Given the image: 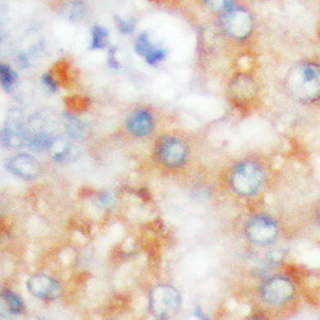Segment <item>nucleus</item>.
Returning <instances> with one entry per match:
<instances>
[{
	"mask_svg": "<svg viewBox=\"0 0 320 320\" xmlns=\"http://www.w3.org/2000/svg\"><path fill=\"white\" fill-rule=\"evenodd\" d=\"M117 25H118V29L120 30L122 32H132L134 29V23L133 22H129V21H124V20H120V18L117 17Z\"/></svg>",
	"mask_w": 320,
	"mask_h": 320,
	"instance_id": "nucleus-16",
	"label": "nucleus"
},
{
	"mask_svg": "<svg viewBox=\"0 0 320 320\" xmlns=\"http://www.w3.org/2000/svg\"><path fill=\"white\" fill-rule=\"evenodd\" d=\"M29 291L39 298H53L59 292V286L53 278L36 275L30 279Z\"/></svg>",
	"mask_w": 320,
	"mask_h": 320,
	"instance_id": "nucleus-8",
	"label": "nucleus"
},
{
	"mask_svg": "<svg viewBox=\"0 0 320 320\" xmlns=\"http://www.w3.org/2000/svg\"><path fill=\"white\" fill-rule=\"evenodd\" d=\"M246 236L256 245H269L274 242L278 236V226L272 218L257 215L251 218L246 224Z\"/></svg>",
	"mask_w": 320,
	"mask_h": 320,
	"instance_id": "nucleus-5",
	"label": "nucleus"
},
{
	"mask_svg": "<svg viewBox=\"0 0 320 320\" xmlns=\"http://www.w3.org/2000/svg\"><path fill=\"white\" fill-rule=\"evenodd\" d=\"M287 89L302 103L320 100V64L303 62L293 67L287 76Z\"/></svg>",
	"mask_w": 320,
	"mask_h": 320,
	"instance_id": "nucleus-1",
	"label": "nucleus"
},
{
	"mask_svg": "<svg viewBox=\"0 0 320 320\" xmlns=\"http://www.w3.org/2000/svg\"><path fill=\"white\" fill-rule=\"evenodd\" d=\"M43 82L45 83L46 86H48L49 90H50V91H55V90H57V86H55L54 81H53V78L50 77V76H49V75L44 76V77H43Z\"/></svg>",
	"mask_w": 320,
	"mask_h": 320,
	"instance_id": "nucleus-17",
	"label": "nucleus"
},
{
	"mask_svg": "<svg viewBox=\"0 0 320 320\" xmlns=\"http://www.w3.org/2000/svg\"><path fill=\"white\" fill-rule=\"evenodd\" d=\"M2 298L6 302L7 310L13 315H21L25 311V302L15 292L3 291L2 292Z\"/></svg>",
	"mask_w": 320,
	"mask_h": 320,
	"instance_id": "nucleus-12",
	"label": "nucleus"
},
{
	"mask_svg": "<svg viewBox=\"0 0 320 320\" xmlns=\"http://www.w3.org/2000/svg\"><path fill=\"white\" fill-rule=\"evenodd\" d=\"M44 320H46V319H44Z\"/></svg>",
	"mask_w": 320,
	"mask_h": 320,
	"instance_id": "nucleus-20",
	"label": "nucleus"
},
{
	"mask_svg": "<svg viewBox=\"0 0 320 320\" xmlns=\"http://www.w3.org/2000/svg\"><path fill=\"white\" fill-rule=\"evenodd\" d=\"M113 52H114V49H112V50H110V53H109V64H110V67H112V68H118L119 66H118L117 59L113 57Z\"/></svg>",
	"mask_w": 320,
	"mask_h": 320,
	"instance_id": "nucleus-19",
	"label": "nucleus"
},
{
	"mask_svg": "<svg viewBox=\"0 0 320 320\" xmlns=\"http://www.w3.org/2000/svg\"><path fill=\"white\" fill-rule=\"evenodd\" d=\"M293 284L287 278L274 277L266 280L261 287V296L264 300L273 305L284 303L293 296Z\"/></svg>",
	"mask_w": 320,
	"mask_h": 320,
	"instance_id": "nucleus-6",
	"label": "nucleus"
},
{
	"mask_svg": "<svg viewBox=\"0 0 320 320\" xmlns=\"http://www.w3.org/2000/svg\"><path fill=\"white\" fill-rule=\"evenodd\" d=\"M208 6L212 7L213 11L223 12V15L233 8V3L232 2H209Z\"/></svg>",
	"mask_w": 320,
	"mask_h": 320,
	"instance_id": "nucleus-15",
	"label": "nucleus"
},
{
	"mask_svg": "<svg viewBox=\"0 0 320 320\" xmlns=\"http://www.w3.org/2000/svg\"><path fill=\"white\" fill-rule=\"evenodd\" d=\"M195 316L198 317L199 320H210L209 316H206L205 312L201 310V307H196V309H195Z\"/></svg>",
	"mask_w": 320,
	"mask_h": 320,
	"instance_id": "nucleus-18",
	"label": "nucleus"
},
{
	"mask_svg": "<svg viewBox=\"0 0 320 320\" xmlns=\"http://www.w3.org/2000/svg\"><path fill=\"white\" fill-rule=\"evenodd\" d=\"M108 44V31L103 27H94L92 30V49H104Z\"/></svg>",
	"mask_w": 320,
	"mask_h": 320,
	"instance_id": "nucleus-14",
	"label": "nucleus"
},
{
	"mask_svg": "<svg viewBox=\"0 0 320 320\" xmlns=\"http://www.w3.org/2000/svg\"><path fill=\"white\" fill-rule=\"evenodd\" d=\"M157 156L164 166L180 167L186 162L187 146L183 141L175 137H166L160 142Z\"/></svg>",
	"mask_w": 320,
	"mask_h": 320,
	"instance_id": "nucleus-7",
	"label": "nucleus"
},
{
	"mask_svg": "<svg viewBox=\"0 0 320 320\" xmlns=\"http://www.w3.org/2000/svg\"><path fill=\"white\" fill-rule=\"evenodd\" d=\"M134 49H136V52H137L141 57L145 58L146 62L149 64L159 63V62H162L167 55L166 49H160L152 45L146 34H142L141 36H138L137 43L134 45Z\"/></svg>",
	"mask_w": 320,
	"mask_h": 320,
	"instance_id": "nucleus-10",
	"label": "nucleus"
},
{
	"mask_svg": "<svg viewBox=\"0 0 320 320\" xmlns=\"http://www.w3.org/2000/svg\"><path fill=\"white\" fill-rule=\"evenodd\" d=\"M154 122L147 110H137L129 117L127 122V128L134 136H146L152 131Z\"/></svg>",
	"mask_w": 320,
	"mask_h": 320,
	"instance_id": "nucleus-11",
	"label": "nucleus"
},
{
	"mask_svg": "<svg viewBox=\"0 0 320 320\" xmlns=\"http://www.w3.org/2000/svg\"><path fill=\"white\" fill-rule=\"evenodd\" d=\"M231 186L240 196H254L260 191L265 182V172L255 162H242L232 171Z\"/></svg>",
	"mask_w": 320,
	"mask_h": 320,
	"instance_id": "nucleus-2",
	"label": "nucleus"
},
{
	"mask_svg": "<svg viewBox=\"0 0 320 320\" xmlns=\"http://www.w3.org/2000/svg\"><path fill=\"white\" fill-rule=\"evenodd\" d=\"M16 80H17V75L12 71L11 67L7 64H0V85L3 86L4 89L9 90L15 85Z\"/></svg>",
	"mask_w": 320,
	"mask_h": 320,
	"instance_id": "nucleus-13",
	"label": "nucleus"
},
{
	"mask_svg": "<svg viewBox=\"0 0 320 320\" xmlns=\"http://www.w3.org/2000/svg\"><path fill=\"white\" fill-rule=\"evenodd\" d=\"M181 306V296L177 289L162 286L154 289L151 294V310L156 317L168 320L175 316Z\"/></svg>",
	"mask_w": 320,
	"mask_h": 320,
	"instance_id": "nucleus-3",
	"label": "nucleus"
},
{
	"mask_svg": "<svg viewBox=\"0 0 320 320\" xmlns=\"http://www.w3.org/2000/svg\"><path fill=\"white\" fill-rule=\"evenodd\" d=\"M12 172L25 180H32L39 173L38 162L30 155H17L11 160Z\"/></svg>",
	"mask_w": 320,
	"mask_h": 320,
	"instance_id": "nucleus-9",
	"label": "nucleus"
},
{
	"mask_svg": "<svg viewBox=\"0 0 320 320\" xmlns=\"http://www.w3.org/2000/svg\"><path fill=\"white\" fill-rule=\"evenodd\" d=\"M222 25L227 34L233 39L242 40L251 34L254 20L249 11L243 8H233L222 16Z\"/></svg>",
	"mask_w": 320,
	"mask_h": 320,
	"instance_id": "nucleus-4",
	"label": "nucleus"
}]
</instances>
